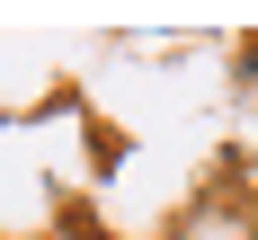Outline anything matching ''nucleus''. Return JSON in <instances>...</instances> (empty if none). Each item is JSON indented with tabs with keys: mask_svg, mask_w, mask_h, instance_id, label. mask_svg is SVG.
<instances>
[]
</instances>
